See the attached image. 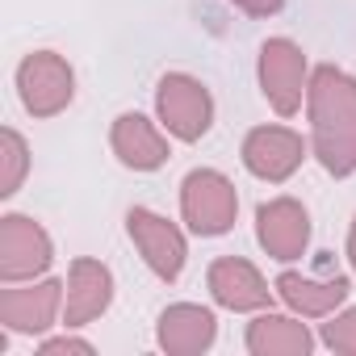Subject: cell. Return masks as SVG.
Returning <instances> with one entry per match:
<instances>
[{
	"label": "cell",
	"instance_id": "1",
	"mask_svg": "<svg viewBox=\"0 0 356 356\" xmlns=\"http://www.w3.org/2000/svg\"><path fill=\"white\" fill-rule=\"evenodd\" d=\"M306 113H310V151L331 176L356 172V76H348L335 63H323L310 72L306 88Z\"/></svg>",
	"mask_w": 356,
	"mask_h": 356
},
{
	"label": "cell",
	"instance_id": "2",
	"mask_svg": "<svg viewBox=\"0 0 356 356\" xmlns=\"http://www.w3.org/2000/svg\"><path fill=\"white\" fill-rule=\"evenodd\" d=\"M181 218L202 239L227 235L239 218V193L231 176H222L218 168H193L181 181Z\"/></svg>",
	"mask_w": 356,
	"mask_h": 356
},
{
	"label": "cell",
	"instance_id": "3",
	"mask_svg": "<svg viewBox=\"0 0 356 356\" xmlns=\"http://www.w3.org/2000/svg\"><path fill=\"white\" fill-rule=\"evenodd\" d=\"M155 113H159V126L181 138V143H197L210 134L214 126V97L210 88L189 76V72H168L155 88Z\"/></svg>",
	"mask_w": 356,
	"mask_h": 356
},
{
	"label": "cell",
	"instance_id": "4",
	"mask_svg": "<svg viewBox=\"0 0 356 356\" xmlns=\"http://www.w3.org/2000/svg\"><path fill=\"white\" fill-rule=\"evenodd\" d=\"M260 92L264 101L281 113V118H293L306 101V88H310V63H306V51L293 42V38H268L260 47Z\"/></svg>",
	"mask_w": 356,
	"mask_h": 356
},
{
	"label": "cell",
	"instance_id": "5",
	"mask_svg": "<svg viewBox=\"0 0 356 356\" xmlns=\"http://www.w3.org/2000/svg\"><path fill=\"white\" fill-rule=\"evenodd\" d=\"M17 92L26 113L34 118H55L72 105L76 97V72L63 55L55 51H34L17 63Z\"/></svg>",
	"mask_w": 356,
	"mask_h": 356
},
{
	"label": "cell",
	"instance_id": "6",
	"mask_svg": "<svg viewBox=\"0 0 356 356\" xmlns=\"http://www.w3.org/2000/svg\"><path fill=\"white\" fill-rule=\"evenodd\" d=\"M126 235H130V243L138 248V256H143V264L159 277V281H176L185 273V260H189V243H185V231L176 227V222H168L163 214H155V210H147V206H134L130 214H126Z\"/></svg>",
	"mask_w": 356,
	"mask_h": 356
},
{
	"label": "cell",
	"instance_id": "7",
	"mask_svg": "<svg viewBox=\"0 0 356 356\" xmlns=\"http://www.w3.org/2000/svg\"><path fill=\"white\" fill-rule=\"evenodd\" d=\"M55 264V243L30 214L0 218V281H38Z\"/></svg>",
	"mask_w": 356,
	"mask_h": 356
},
{
	"label": "cell",
	"instance_id": "8",
	"mask_svg": "<svg viewBox=\"0 0 356 356\" xmlns=\"http://www.w3.org/2000/svg\"><path fill=\"white\" fill-rule=\"evenodd\" d=\"M63 298H67V285L55 277H38L30 285L13 281L0 289V323L13 335H42L63 314Z\"/></svg>",
	"mask_w": 356,
	"mask_h": 356
},
{
	"label": "cell",
	"instance_id": "9",
	"mask_svg": "<svg viewBox=\"0 0 356 356\" xmlns=\"http://www.w3.org/2000/svg\"><path fill=\"white\" fill-rule=\"evenodd\" d=\"M302 159H306V138L289 126H256L243 138V168L256 181L281 185L302 168Z\"/></svg>",
	"mask_w": 356,
	"mask_h": 356
},
{
	"label": "cell",
	"instance_id": "10",
	"mask_svg": "<svg viewBox=\"0 0 356 356\" xmlns=\"http://www.w3.org/2000/svg\"><path fill=\"white\" fill-rule=\"evenodd\" d=\"M206 285H210V298L231 310V314H252V310H268L273 306V293L268 281L260 277V268L243 256H218L206 273Z\"/></svg>",
	"mask_w": 356,
	"mask_h": 356
},
{
	"label": "cell",
	"instance_id": "11",
	"mask_svg": "<svg viewBox=\"0 0 356 356\" xmlns=\"http://www.w3.org/2000/svg\"><path fill=\"white\" fill-rule=\"evenodd\" d=\"M256 239H260V248H264L273 260H281V264L302 260L306 248H310V214H306V206L293 202V197H273V202H264V206L256 210Z\"/></svg>",
	"mask_w": 356,
	"mask_h": 356
},
{
	"label": "cell",
	"instance_id": "12",
	"mask_svg": "<svg viewBox=\"0 0 356 356\" xmlns=\"http://www.w3.org/2000/svg\"><path fill=\"white\" fill-rule=\"evenodd\" d=\"M113 306V273L92 256H76L67 268V298H63V327H84Z\"/></svg>",
	"mask_w": 356,
	"mask_h": 356
},
{
	"label": "cell",
	"instance_id": "13",
	"mask_svg": "<svg viewBox=\"0 0 356 356\" xmlns=\"http://www.w3.org/2000/svg\"><path fill=\"white\" fill-rule=\"evenodd\" d=\"M214 339H218V318L210 306L197 302H176L155 323V343L168 356H202L214 348Z\"/></svg>",
	"mask_w": 356,
	"mask_h": 356
},
{
	"label": "cell",
	"instance_id": "14",
	"mask_svg": "<svg viewBox=\"0 0 356 356\" xmlns=\"http://www.w3.org/2000/svg\"><path fill=\"white\" fill-rule=\"evenodd\" d=\"M273 289H277V298L293 314H302V318H327V314H335L348 302L352 281L343 273H318V277H310V273H281L273 281Z\"/></svg>",
	"mask_w": 356,
	"mask_h": 356
},
{
	"label": "cell",
	"instance_id": "15",
	"mask_svg": "<svg viewBox=\"0 0 356 356\" xmlns=\"http://www.w3.org/2000/svg\"><path fill=\"white\" fill-rule=\"evenodd\" d=\"M109 147L122 159V168H130V172H155L172 155L163 130L143 113H118L113 130H109Z\"/></svg>",
	"mask_w": 356,
	"mask_h": 356
},
{
	"label": "cell",
	"instance_id": "16",
	"mask_svg": "<svg viewBox=\"0 0 356 356\" xmlns=\"http://www.w3.org/2000/svg\"><path fill=\"white\" fill-rule=\"evenodd\" d=\"M243 343H248L252 356H310L314 352V335L302 323V314L298 318L293 314H273V306L260 310L248 323Z\"/></svg>",
	"mask_w": 356,
	"mask_h": 356
},
{
	"label": "cell",
	"instance_id": "17",
	"mask_svg": "<svg viewBox=\"0 0 356 356\" xmlns=\"http://www.w3.org/2000/svg\"><path fill=\"white\" fill-rule=\"evenodd\" d=\"M26 172H30V147L13 126H5L0 130V197H13L22 189Z\"/></svg>",
	"mask_w": 356,
	"mask_h": 356
},
{
	"label": "cell",
	"instance_id": "18",
	"mask_svg": "<svg viewBox=\"0 0 356 356\" xmlns=\"http://www.w3.org/2000/svg\"><path fill=\"white\" fill-rule=\"evenodd\" d=\"M318 339L331 348V352H343V356H356V306L352 310H339V314H327Z\"/></svg>",
	"mask_w": 356,
	"mask_h": 356
},
{
	"label": "cell",
	"instance_id": "19",
	"mask_svg": "<svg viewBox=\"0 0 356 356\" xmlns=\"http://www.w3.org/2000/svg\"><path fill=\"white\" fill-rule=\"evenodd\" d=\"M42 356H59V352H80V356H92V343L88 339H76V335H59V339H42L38 348Z\"/></svg>",
	"mask_w": 356,
	"mask_h": 356
},
{
	"label": "cell",
	"instance_id": "20",
	"mask_svg": "<svg viewBox=\"0 0 356 356\" xmlns=\"http://www.w3.org/2000/svg\"><path fill=\"white\" fill-rule=\"evenodd\" d=\"M231 5L248 17H277L285 9V0H231Z\"/></svg>",
	"mask_w": 356,
	"mask_h": 356
},
{
	"label": "cell",
	"instance_id": "21",
	"mask_svg": "<svg viewBox=\"0 0 356 356\" xmlns=\"http://www.w3.org/2000/svg\"><path fill=\"white\" fill-rule=\"evenodd\" d=\"M348 264H352V273H356V218H352V227H348Z\"/></svg>",
	"mask_w": 356,
	"mask_h": 356
}]
</instances>
